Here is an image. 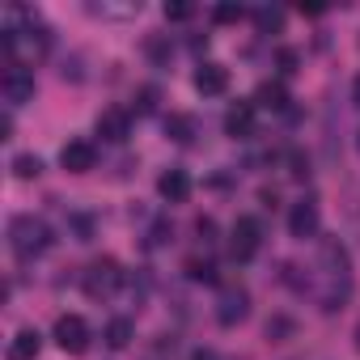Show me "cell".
<instances>
[{"instance_id":"6da1fadb","label":"cell","mask_w":360,"mask_h":360,"mask_svg":"<svg viewBox=\"0 0 360 360\" xmlns=\"http://www.w3.org/2000/svg\"><path fill=\"white\" fill-rule=\"evenodd\" d=\"M318 267H322L318 309H322V314H335V309H343V301H347V292H352V259H347L343 242L322 238V246H318Z\"/></svg>"},{"instance_id":"7a4b0ae2","label":"cell","mask_w":360,"mask_h":360,"mask_svg":"<svg viewBox=\"0 0 360 360\" xmlns=\"http://www.w3.org/2000/svg\"><path fill=\"white\" fill-rule=\"evenodd\" d=\"M51 242H56V238H51L47 221H39V217H13V221H9V246H13V255H18L22 263L47 255Z\"/></svg>"},{"instance_id":"3957f363","label":"cell","mask_w":360,"mask_h":360,"mask_svg":"<svg viewBox=\"0 0 360 360\" xmlns=\"http://www.w3.org/2000/svg\"><path fill=\"white\" fill-rule=\"evenodd\" d=\"M119 284H123V267H119L115 259H94V263L85 267V276H81V288H85V297H94V301L115 297Z\"/></svg>"},{"instance_id":"277c9868","label":"cell","mask_w":360,"mask_h":360,"mask_svg":"<svg viewBox=\"0 0 360 360\" xmlns=\"http://www.w3.org/2000/svg\"><path fill=\"white\" fill-rule=\"evenodd\" d=\"M259 242H263V225L255 217H238L233 229H229V255H233V263H250L259 255Z\"/></svg>"},{"instance_id":"5b68a950","label":"cell","mask_w":360,"mask_h":360,"mask_svg":"<svg viewBox=\"0 0 360 360\" xmlns=\"http://www.w3.org/2000/svg\"><path fill=\"white\" fill-rule=\"evenodd\" d=\"M51 339L60 343V352L81 356V352H89V322H85L81 314H64V318H56Z\"/></svg>"},{"instance_id":"8992f818","label":"cell","mask_w":360,"mask_h":360,"mask_svg":"<svg viewBox=\"0 0 360 360\" xmlns=\"http://www.w3.org/2000/svg\"><path fill=\"white\" fill-rule=\"evenodd\" d=\"M0 89H5L9 106H22L34 98V72L26 64H5V77H0Z\"/></svg>"},{"instance_id":"52a82bcc","label":"cell","mask_w":360,"mask_h":360,"mask_svg":"<svg viewBox=\"0 0 360 360\" xmlns=\"http://www.w3.org/2000/svg\"><path fill=\"white\" fill-rule=\"evenodd\" d=\"M246 314H250V292L229 284L221 292V301H217V322L221 326H238V322H246Z\"/></svg>"},{"instance_id":"ba28073f","label":"cell","mask_w":360,"mask_h":360,"mask_svg":"<svg viewBox=\"0 0 360 360\" xmlns=\"http://www.w3.org/2000/svg\"><path fill=\"white\" fill-rule=\"evenodd\" d=\"M98 136L110 140V144H123V140L131 136V110H127V106H106V110L98 115Z\"/></svg>"},{"instance_id":"9c48e42d","label":"cell","mask_w":360,"mask_h":360,"mask_svg":"<svg viewBox=\"0 0 360 360\" xmlns=\"http://www.w3.org/2000/svg\"><path fill=\"white\" fill-rule=\"evenodd\" d=\"M60 165H64L68 174H89V169L98 165V148H94V140H68V144L60 148Z\"/></svg>"},{"instance_id":"30bf717a","label":"cell","mask_w":360,"mask_h":360,"mask_svg":"<svg viewBox=\"0 0 360 360\" xmlns=\"http://www.w3.org/2000/svg\"><path fill=\"white\" fill-rule=\"evenodd\" d=\"M225 136H233V140H250L255 136V102H233L225 110Z\"/></svg>"},{"instance_id":"8fae6325","label":"cell","mask_w":360,"mask_h":360,"mask_svg":"<svg viewBox=\"0 0 360 360\" xmlns=\"http://www.w3.org/2000/svg\"><path fill=\"white\" fill-rule=\"evenodd\" d=\"M157 191H161V200H169V204H187V200H191V174H187V169H165V174L157 178Z\"/></svg>"},{"instance_id":"7c38bea8","label":"cell","mask_w":360,"mask_h":360,"mask_svg":"<svg viewBox=\"0 0 360 360\" xmlns=\"http://www.w3.org/2000/svg\"><path fill=\"white\" fill-rule=\"evenodd\" d=\"M288 233H292V238H301V242L318 233V204H314V200L292 204V212H288Z\"/></svg>"},{"instance_id":"4fadbf2b","label":"cell","mask_w":360,"mask_h":360,"mask_svg":"<svg viewBox=\"0 0 360 360\" xmlns=\"http://www.w3.org/2000/svg\"><path fill=\"white\" fill-rule=\"evenodd\" d=\"M195 89H200L204 98H221V94L229 89V68H221V64H200V68H195Z\"/></svg>"},{"instance_id":"5bb4252c","label":"cell","mask_w":360,"mask_h":360,"mask_svg":"<svg viewBox=\"0 0 360 360\" xmlns=\"http://www.w3.org/2000/svg\"><path fill=\"white\" fill-rule=\"evenodd\" d=\"M39 352H43V335H39L34 326L18 330V335H13V343H9V360H34Z\"/></svg>"},{"instance_id":"9a60e30c","label":"cell","mask_w":360,"mask_h":360,"mask_svg":"<svg viewBox=\"0 0 360 360\" xmlns=\"http://www.w3.org/2000/svg\"><path fill=\"white\" fill-rule=\"evenodd\" d=\"M255 106H263V110H284V106H288V89H284L280 81H263V85L255 89Z\"/></svg>"},{"instance_id":"2e32d148","label":"cell","mask_w":360,"mask_h":360,"mask_svg":"<svg viewBox=\"0 0 360 360\" xmlns=\"http://www.w3.org/2000/svg\"><path fill=\"white\" fill-rule=\"evenodd\" d=\"M165 136L178 140V144H191L195 140V119L191 115H169L165 119Z\"/></svg>"},{"instance_id":"e0dca14e","label":"cell","mask_w":360,"mask_h":360,"mask_svg":"<svg viewBox=\"0 0 360 360\" xmlns=\"http://www.w3.org/2000/svg\"><path fill=\"white\" fill-rule=\"evenodd\" d=\"M127 343H131V318H110L106 322V347L123 352Z\"/></svg>"},{"instance_id":"ac0fdd59","label":"cell","mask_w":360,"mask_h":360,"mask_svg":"<svg viewBox=\"0 0 360 360\" xmlns=\"http://www.w3.org/2000/svg\"><path fill=\"white\" fill-rule=\"evenodd\" d=\"M187 276H191L195 284H217V263H208V259H187Z\"/></svg>"},{"instance_id":"d6986e66","label":"cell","mask_w":360,"mask_h":360,"mask_svg":"<svg viewBox=\"0 0 360 360\" xmlns=\"http://www.w3.org/2000/svg\"><path fill=\"white\" fill-rule=\"evenodd\" d=\"M255 26H259L263 34H276V30L284 26V13H280V9H267V5H263V9H255Z\"/></svg>"},{"instance_id":"ffe728a7","label":"cell","mask_w":360,"mask_h":360,"mask_svg":"<svg viewBox=\"0 0 360 360\" xmlns=\"http://www.w3.org/2000/svg\"><path fill=\"white\" fill-rule=\"evenodd\" d=\"M13 174H18V178H39V174H43V161H39L34 153H18V157H13Z\"/></svg>"},{"instance_id":"44dd1931","label":"cell","mask_w":360,"mask_h":360,"mask_svg":"<svg viewBox=\"0 0 360 360\" xmlns=\"http://www.w3.org/2000/svg\"><path fill=\"white\" fill-rule=\"evenodd\" d=\"M191 18H195V5H187V0L165 5V22H191Z\"/></svg>"},{"instance_id":"7402d4cb","label":"cell","mask_w":360,"mask_h":360,"mask_svg":"<svg viewBox=\"0 0 360 360\" xmlns=\"http://www.w3.org/2000/svg\"><path fill=\"white\" fill-rule=\"evenodd\" d=\"M238 18H242V9H238V5H217V9H212V22H221V26L238 22Z\"/></svg>"},{"instance_id":"603a6c76","label":"cell","mask_w":360,"mask_h":360,"mask_svg":"<svg viewBox=\"0 0 360 360\" xmlns=\"http://www.w3.org/2000/svg\"><path fill=\"white\" fill-rule=\"evenodd\" d=\"M144 51H148L157 64H165V60H169V43H165V39H148V43H144Z\"/></svg>"},{"instance_id":"cb8c5ba5","label":"cell","mask_w":360,"mask_h":360,"mask_svg":"<svg viewBox=\"0 0 360 360\" xmlns=\"http://www.w3.org/2000/svg\"><path fill=\"white\" fill-rule=\"evenodd\" d=\"M288 165H292V178H305V174H309V161H305L301 153H288Z\"/></svg>"},{"instance_id":"d4e9b609","label":"cell","mask_w":360,"mask_h":360,"mask_svg":"<svg viewBox=\"0 0 360 360\" xmlns=\"http://www.w3.org/2000/svg\"><path fill=\"white\" fill-rule=\"evenodd\" d=\"M153 102H157V94H153V89H140V106H136V110H140V115H148V110H153Z\"/></svg>"},{"instance_id":"484cf974","label":"cell","mask_w":360,"mask_h":360,"mask_svg":"<svg viewBox=\"0 0 360 360\" xmlns=\"http://www.w3.org/2000/svg\"><path fill=\"white\" fill-rule=\"evenodd\" d=\"M280 68L284 72H297V51H280Z\"/></svg>"},{"instance_id":"4316f807","label":"cell","mask_w":360,"mask_h":360,"mask_svg":"<svg viewBox=\"0 0 360 360\" xmlns=\"http://www.w3.org/2000/svg\"><path fill=\"white\" fill-rule=\"evenodd\" d=\"M195 229H200V238H204V242H212V233H217V225H212V221H208V217H204V221H200V225H195Z\"/></svg>"},{"instance_id":"83f0119b","label":"cell","mask_w":360,"mask_h":360,"mask_svg":"<svg viewBox=\"0 0 360 360\" xmlns=\"http://www.w3.org/2000/svg\"><path fill=\"white\" fill-rule=\"evenodd\" d=\"M9 136H13V119L5 115V119H0V140H9Z\"/></svg>"},{"instance_id":"f1b7e54d","label":"cell","mask_w":360,"mask_h":360,"mask_svg":"<svg viewBox=\"0 0 360 360\" xmlns=\"http://www.w3.org/2000/svg\"><path fill=\"white\" fill-rule=\"evenodd\" d=\"M352 102H356V106H360V77H356V81H352Z\"/></svg>"},{"instance_id":"f546056e","label":"cell","mask_w":360,"mask_h":360,"mask_svg":"<svg viewBox=\"0 0 360 360\" xmlns=\"http://www.w3.org/2000/svg\"><path fill=\"white\" fill-rule=\"evenodd\" d=\"M195 360H212V356H208V352H200V356H195Z\"/></svg>"},{"instance_id":"4dcf8cb0","label":"cell","mask_w":360,"mask_h":360,"mask_svg":"<svg viewBox=\"0 0 360 360\" xmlns=\"http://www.w3.org/2000/svg\"><path fill=\"white\" fill-rule=\"evenodd\" d=\"M356 352H360V326H356Z\"/></svg>"},{"instance_id":"1f68e13d","label":"cell","mask_w":360,"mask_h":360,"mask_svg":"<svg viewBox=\"0 0 360 360\" xmlns=\"http://www.w3.org/2000/svg\"><path fill=\"white\" fill-rule=\"evenodd\" d=\"M356 144H360V131H356Z\"/></svg>"}]
</instances>
